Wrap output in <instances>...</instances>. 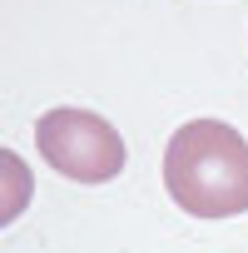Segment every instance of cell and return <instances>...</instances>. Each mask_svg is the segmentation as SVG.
I'll use <instances>...</instances> for the list:
<instances>
[{"instance_id": "obj_1", "label": "cell", "mask_w": 248, "mask_h": 253, "mask_svg": "<svg viewBox=\"0 0 248 253\" xmlns=\"http://www.w3.org/2000/svg\"><path fill=\"white\" fill-rule=\"evenodd\" d=\"M164 189L194 218L248 213V139L223 119H189L169 134Z\"/></svg>"}, {"instance_id": "obj_2", "label": "cell", "mask_w": 248, "mask_h": 253, "mask_svg": "<svg viewBox=\"0 0 248 253\" xmlns=\"http://www.w3.org/2000/svg\"><path fill=\"white\" fill-rule=\"evenodd\" d=\"M35 149L75 184H109L124 174V134L94 109H50L35 119Z\"/></svg>"}, {"instance_id": "obj_3", "label": "cell", "mask_w": 248, "mask_h": 253, "mask_svg": "<svg viewBox=\"0 0 248 253\" xmlns=\"http://www.w3.org/2000/svg\"><path fill=\"white\" fill-rule=\"evenodd\" d=\"M25 199H30V174H25L20 154H10V149H0V223H10V218H20Z\"/></svg>"}]
</instances>
